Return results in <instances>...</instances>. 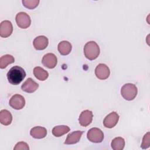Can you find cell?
<instances>
[{
    "label": "cell",
    "instance_id": "6da1fadb",
    "mask_svg": "<svg viewBox=\"0 0 150 150\" xmlns=\"http://www.w3.org/2000/svg\"><path fill=\"white\" fill-rule=\"evenodd\" d=\"M26 77V72L24 69L18 66L12 67L7 73L8 81L13 85L20 84Z\"/></svg>",
    "mask_w": 150,
    "mask_h": 150
},
{
    "label": "cell",
    "instance_id": "7a4b0ae2",
    "mask_svg": "<svg viewBox=\"0 0 150 150\" xmlns=\"http://www.w3.org/2000/svg\"><path fill=\"white\" fill-rule=\"evenodd\" d=\"M84 53L87 59L90 60H94L100 54V47L96 42L90 41L84 45Z\"/></svg>",
    "mask_w": 150,
    "mask_h": 150
},
{
    "label": "cell",
    "instance_id": "3957f363",
    "mask_svg": "<svg viewBox=\"0 0 150 150\" xmlns=\"http://www.w3.org/2000/svg\"><path fill=\"white\" fill-rule=\"evenodd\" d=\"M138 90L135 85L131 83L124 84L121 89V94L126 100L131 101L134 100L137 95Z\"/></svg>",
    "mask_w": 150,
    "mask_h": 150
},
{
    "label": "cell",
    "instance_id": "277c9868",
    "mask_svg": "<svg viewBox=\"0 0 150 150\" xmlns=\"http://www.w3.org/2000/svg\"><path fill=\"white\" fill-rule=\"evenodd\" d=\"M87 137L90 141L94 143H100L103 141L104 134L100 129L92 128L88 131Z\"/></svg>",
    "mask_w": 150,
    "mask_h": 150
},
{
    "label": "cell",
    "instance_id": "5b68a950",
    "mask_svg": "<svg viewBox=\"0 0 150 150\" xmlns=\"http://www.w3.org/2000/svg\"><path fill=\"white\" fill-rule=\"evenodd\" d=\"M16 22L17 25L22 29H26L30 26L31 20L30 16L25 12H20L16 16Z\"/></svg>",
    "mask_w": 150,
    "mask_h": 150
},
{
    "label": "cell",
    "instance_id": "8992f818",
    "mask_svg": "<svg viewBox=\"0 0 150 150\" xmlns=\"http://www.w3.org/2000/svg\"><path fill=\"white\" fill-rule=\"evenodd\" d=\"M9 105L15 110H21L25 105L24 97L20 94H15L10 99Z\"/></svg>",
    "mask_w": 150,
    "mask_h": 150
},
{
    "label": "cell",
    "instance_id": "52a82bcc",
    "mask_svg": "<svg viewBox=\"0 0 150 150\" xmlns=\"http://www.w3.org/2000/svg\"><path fill=\"white\" fill-rule=\"evenodd\" d=\"M95 74L98 79L105 80L109 77L110 70L106 64L100 63L97 65L95 69Z\"/></svg>",
    "mask_w": 150,
    "mask_h": 150
},
{
    "label": "cell",
    "instance_id": "ba28073f",
    "mask_svg": "<svg viewBox=\"0 0 150 150\" xmlns=\"http://www.w3.org/2000/svg\"><path fill=\"white\" fill-rule=\"evenodd\" d=\"M119 120V115L116 112H112L108 114L104 119L103 125L108 128H112L116 125Z\"/></svg>",
    "mask_w": 150,
    "mask_h": 150
},
{
    "label": "cell",
    "instance_id": "9c48e42d",
    "mask_svg": "<svg viewBox=\"0 0 150 150\" xmlns=\"http://www.w3.org/2000/svg\"><path fill=\"white\" fill-rule=\"evenodd\" d=\"M57 63V59L55 54L49 53L46 54L42 58V63L43 65L49 69H53L56 67Z\"/></svg>",
    "mask_w": 150,
    "mask_h": 150
},
{
    "label": "cell",
    "instance_id": "30bf717a",
    "mask_svg": "<svg viewBox=\"0 0 150 150\" xmlns=\"http://www.w3.org/2000/svg\"><path fill=\"white\" fill-rule=\"evenodd\" d=\"M93 112L92 111L86 110L81 112L79 118V122L82 127H87L89 125L93 120Z\"/></svg>",
    "mask_w": 150,
    "mask_h": 150
},
{
    "label": "cell",
    "instance_id": "8fae6325",
    "mask_svg": "<svg viewBox=\"0 0 150 150\" xmlns=\"http://www.w3.org/2000/svg\"><path fill=\"white\" fill-rule=\"evenodd\" d=\"M13 26L9 21H4L0 25V36L2 38H8L12 33Z\"/></svg>",
    "mask_w": 150,
    "mask_h": 150
},
{
    "label": "cell",
    "instance_id": "7c38bea8",
    "mask_svg": "<svg viewBox=\"0 0 150 150\" xmlns=\"http://www.w3.org/2000/svg\"><path fill=\"white\" fill-rule=\"evenodd\" d=\"M39 87V84L32 78H28L22 85L21 89L26 93H32Z\"/></svg>",
    "mask_w": 150,
    "mask_h": 150
},
{
    "label": "cell",
    "instance_id": "4fadbf2b",
    "mask_svg": "<svg viewBox=\"0 0 150 150\" xmlns=\"http://www.w3.org/2000/svg\"><path fill=\"white\" fill-rule=\"evenodd\" d=\"M48 39L45 36H39L36 37L33 42V46L38 50H44L48 45Z\"/></svg>",
    "mask_w": 150,
    "mask_h": 150
},
{
    "label": "cell",
    "instance_id": "5bb4252c",
    "mask_svg": "<svg viewBox=\"0 0 150 150\" xmlns=\"http://www.w3.org/2000/svg\"><path fill=\"white\" fill-rule=\"evenodd\" d=\"M83 133V131H73L71 133L68 134L64 141V144L71 145L77 143L80 141Z\"/></svg>",
    "mask_w": 150,
    "mask_h": 150
},
{
    "label": "cell",
    "instance_id": "9a60e30c",
    "mask_svg": "<svg viewBox=\"0 0 150 150\" xmlns=\"http://www.w3.org/2000/svg\"><path fill=\"white\" fill-rule=\"evenodd\" d=\"M30 134L34 138L42 139L46 136L47 130L45 128L42 127H35L31 129Z\"/></svg>",
    "mask_w": 150,
    "mask_h": 150
},
{
    "label": "cell",
    "instance_id": "2e32d148",
    "mask_svg": "<svg viewBox=\"0 0 150 150\" xmlns=\"http://www.w3.org/2000/svg\"><path fill=\"white\" fill-rule=\"evenodd\" d=\"M58 51L62 55L69 54L72 49L71 45L68 41L63 40L60 42L57 46Z\"/></svg>",
    "mask_w": 150,
    "mask_h": 150
},
{
    "label": "cell",
    "instance_id": "e0dca14e",
    "mask_svg": "<svg viewBox=\"0 0 150 150\" xmlns=\"http://www.w3.org/2000/svg\"><path fill=\"white\" fill-rule=\"evenodd\" d=\"M12 120L11 113L7 110H2L0 111V122L4 125L11 124Z\"/></svg>",
    "mask_w": 150,
    "mask_h": 150
},
{
    "label": "cell",
    "instance_id": "ac0fdd59",
    "mask_svg": "<svg viewBox=\"0 0 150 150\" xmlns=\"http://www.w3.org/2000/svg\"><path fill=\"white\" fill-rule=\"evenodd\" d=\"M33 74L35 77L40 81H45L49 76V73L47 71L40 67H35L33 69Z\"/></svg>",
    "mask_w": 150,
    "mask_h": 150
},
{
    "label": "cell",
    "instance_id": "d6986e66",
    "mask_svg": "<svg viewBox=\"0 0 150 150\" xmlns=\"http://www.w3.org/2000/svg\"><path fill=\"white\" fill-rule=\"evenodd\" d=\"M70 128L67 125H58L54 127L52 129V134L56 137H59L67 133Z\"/></svg>",
    "mask_w": 150,
    "mask_h": 150
},
{
    "label": "cell",
    "instance_id": "ffe728a7",
    "mask_svg": "<svg viewBox=\"0 0 150 150\" xmlns=\"http://www.w3.org/2000/svg\"><path fill=\"white\" fill-rule=\"evenodd\" d=\"M111 145L114 150H122L125 146L124 139L122 137L115 138L111 141Z\"/></svg>",
    "mask_w": 150,
    "mask_h": 150
},
{
    "label": "cell",
    "instance_id": "44dd1931",
    "mask_svg": "<svg viewBox=\"0 0 150 150\" xmlns=\"http://www.w3.org/2000/svg\"><path fill=\"white\" fill-rule=\"evenodd\" d=\"M14 57L10 54H5L0 58V68L5 69L8 64L14 63Z\"/></svg>",
    "mask_w": 150,
    "mask_h": 150
},
{
    "label": "cell",
    "instance_id": "7402d4cb",
    "mask_svg": "<svg viewBox=\"0 0 150 150\" xmlns=\"http://www.w3.org/2000/svg\"><path fill=\"white\" fill-rule=\"evenodd\" d=\"M22 2L24 6L30 9L35 8L39 3V0H23Z\"/></svg>",
    "mask_w": 150,
    "mask_h": 150
},
{
    "label": "cell",
    "instance_id": "603a6c76",
    "mask_svg": "<svg viewBox=\"0 0 150 150\" xmlns=\"http://www.w3.org/2000/svg\"><path fill=\"white\" fill-rule=\"evenodd\" d=\"M150 144V134L149 132H148L142 139V142L141 144V148L142 149H146L149 147Z\"/></svg>",
    "mask_w": 150,
    "mask_h": 150
},
{
    "label": "cell",
    "instance_id": "cb8c5ba5",
    "mask_svg": "<svg viewBox=\"0 0 150 150\" xmlns=\"http://www.w3.org/2000/svg\"><path fill=\"white\" fill-rule=\"evenodd\" d=\"M14 150H29V147L28 145L25 142H18L13 148Z\"/></svg>",
    "mask_w": 150,
    "mask_h": 150
}]
</instances>
